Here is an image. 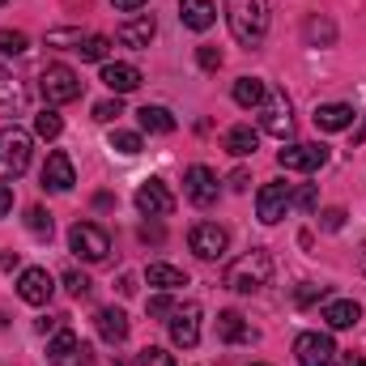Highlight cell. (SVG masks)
I'll use <instances>...</instances> for the list:
<instances>
[{
	"mask_svg": "<svg viewBox=\"0 0 366 366\" xmlns=\"http://www.w3.org/2000/svg\"><path fill=\"white\" fill-rule=\"evenodd\" d=\"M226 21H230V34L247 47H256L264 34H269V0H226Z\"/></svg>",
	"mask_w": 366,
	"mask_h": 366,
	"instance_id": "1",
	"label": "cell"
},
{
	"mask_svg": "<svg viewBox=\"0 0 366 366\" xmlns=\"http://www.w3.org/2000/svg\"><path fill=\"white\" fill-rule=\"evenodd\" d=\"M269 277H273V256L256 247V252L239 256V260L226 269V285H230L234 294H256V290L269 285Z\"/></svg>",
	"mask_w": 366,
	"mask_h": 366,
	"instance_id": "2",
	"label": "cell"
},
{
	"mask_svg": "<svg viewBox=\"0 0 366 366\" xmlns=\"http://www.w3.org/2000/svg\"><path fill=\"white\" fill-rule=\"evenodd\" d=\"M81 77L69 69V64H47L43 73H39V90L47 98V107H64V102H77L81 98Z\"/></svg>",
	"mask_w": 366,
	"mask_h": 366,
	"instance_id": "3",
	"label": "cell"
},
{
	"mask_svg": "<svg viewBox=\"0 0 366 366\" xmlns=\"http://www.w3.org/2000/svg\"><path fill=\"white\" fill-rule=\"evenodd\" d=\"M30 167V132L9 124L0 128V179H17Z\"/></svg>",
	"mask_w": 366,
	"mask_h": 366,
	"instance_id": "4",
	"label": "cell"
},
{
	"mask_svg": "<svg viewBox=\"0 0 366 366\" xmlns=\"http://www.w3.org/2000/svg\"><path fill=\"white\" fill-rule=\"evenodd\" d=\"M69 247H73V256H81L86 264H98V260H107V252H111V234H107L102 226H94V222H77V226L69 230Z\"/></svg>",
	"mask_w": 366,
	"mask_h": 366,
	"instance_id": "5",
	"label": "cell"
},
{
	"mask_svg": "<svg viewBox=\"0 0 366 366\" xmlns=\"http://www.w3.org/2000/svg\"><path fill=\"white\" fill-rule=\"evenodd\" d=\"M187 247H192L200 260H222L226 247H230V234H226V226H217V222H196V226L187 230Z\"/></svg>",
	"mask_w": 366,
	"mask_h": 366,
	"instance_id": "6",
	"label": "cell"
},
{
	"mask_svg": "<svg viewBox=\"0 0 366 366\" xmlns=\"http://www.w3.org/2000/svg\"><path fill=\"white\" fill-rule=\"evenodd\" d=\"M260 132H269L277 141H285L294 132V115H290V98L285 94H269L260 102Z\"/></svg>",
	"mask_w": 366,
	"mask_h": 366,
	"instance_id": "7",
	"label": "cell"
},
{
	"mask_svg": "<svg viewBox=\"0 0 366 366\" xmlns=\"http://www.w3.org/2000/svg\"><path fill=\"white\" fill-rule=\"evenodd\" d=\"M294 358H298V366H328L337 358V345L328 332H302L294 341Z\"/></svg>",
	"mask_w": 366,
	"mask_h": 366,
	"instance_id": "8",
	"label": "cell"
},
{
	"mask_svg": "<svg viewBox=\"0 0 366 366\" xmlns=\"http://www.w3.org/2000/svg\"><path fill=\"white\" fill-rule=\"evenodd\" d=\"M183 192H187V200L196 204V209H209V204H217V175L209 171V167H187V175H183Z\"/></svg>",
	"mask_w": 366,
	"mask_h": 366,
	"instance_id": "9",
	"label": "cell"
},
{
	"mask_svg": "<svg viewBox=\"0 0 366 366\" xmlns=\"http://www.w3.org/2000/svg\"><path fill=\"white\" fill-rule=\"evenodd\" d=\"M51 294H56V281H51L47 269H21V277H17V298H21V302H30V307H47Z\"/></svg>",
	"mask_w": 366,
	"mask_h": 366,
	"instance_id": "10",
	"label": "cell"
},
{
	"mask_svg": "<svg viewBox=\"0 0 366 366\" xmlns=\"http://www.w3.org/2000/svg\"><path fill=\"white\" fill-rule=\"evenodd\" d=\"M256 213H260L264 226H277L290 213V183H264L256 192Z\"/></svg>",
	"mask_w": 366,
	"mask_h": 366,
	"instance_id": "11",
	"label": "cell"
},
{
	"mask_svg": "<svg viewBox=\"0 0 366 366\" xmlns=\"http://www.w3.org/2000/svg\"><path fill=\"white\" fill-rule=\"evenodd\" d=\"M324 162H328L324 145H285V149H277V167L281 171H320Z\"/></svg>",
	"mask_w": 366,
	"mask_h": 366,
	"instance_id": "12",
	"label": "cell"
},
{
	"mask_svg": "<svg viewBox=\"0 0 366 366\" xmlns=\"http://www.w3.org/2000/svg\"><path fill=\"white\" fill-rule=\"evenodd\" d=\"M137 209H141L145 217H167V213L175 209V196H171V187L162 179H145L137 187Z\"/></svg>",
	"mask_w": 366,
	"mask_h": 366,
	"instance_id": "13",
	"label": "cell"
},
{
	"mask_svg": "<svg viewBox=\"0 0 366 366\" xmlns=\"http://www.w3.org/2000/svg\"><path fill=\"white\" fill-rule=\"evenodd\" d=\"M167 324H171V341H175L179 350H196V341H200V307H196V302L175 307V315H171Z\"/></svg>",
	"mask_w": 366,
	"mask_h": 366,
	"instance_id": "14",
	"label": "cell"
},
{
	"mask_svg": "<svg viewBox=\"0 0 366 366\" xmlns=\"http://www.w3.org/2000/svg\"><path fill=\"white\" fill-rule=\"evenodd\" d=\"M217 337L226 345H256L260 341V332L252 328V320H243L239 311H222L217 315Z\"/></svg>",
	"mask_w": 366,
	"mask_h": 366,
	"instance_id": "15",
	"label": "cell"
},
{
	"mask_svg": "<svg viewBox=\"0 0 366 366\" xmlns=\"http://www.w3.org/2000/svg\"><path fill=\"white\" fill-rule=\"evenodd\" d=\"M77 183V171H73V158L69 154H47V162H43V187L47 192H69Z\"/></svg>",
	"mask_w": 366,
	"mask_h": 366,
	"instance_id": "16",
	"label": "cell"
},
{
	"mask_svg": "<svg viewBox=\"0 0 366 366\" xmlns=\"http://www.w3.org/2000/svg\"><path fill=\"white\" fill-rule=\"evenodd\" d=\"M102 86L115 94V98H119V94H132L141 86V69H137V64H115V60H107V64H102Z\"/></svg>",
	"mask_w": 366,
	"mask_h": 366,
	"instance_id": "17",
	"label": "cell"
},
{
	"mask_svg": "<svg viewBox=\"0 0 366 366\" xmlns=\"http://www.w3.org/2000/svg\"><path fill=\"white\" fill-rule=\"evenodd\" d=\"M154 34H158V21H154L149 13L128 17V21L119 26V43H124V47H137V51H141V47H149V43H154Z\"/></svg>",
	"mask_w": 366,
	"mask_h": 366,
	"instance_id": "18",
	"label": "cell"
},
{
	"mask_svg": "<svg viewBox=\"0 0 366 366\" xmlns=\"http://www.w3.org/2000/svg\"><path fill=\"white\" fill-rule=\"evenodd\" d=\"M94 328H98V337H102L107 345H119V341L128 337V315H124L119 307H102V311L94 315Z\"/></svg>",
	"mask_w": 366,
	"mask_h": 366,
	"instance_id": "19",
	"label": "cell"
},
{
	"mask_svg": "<svg viewBox=\"0 0 366 366\" xmlns=\"http://www.w3.org/2000/svg\"><path fill=\"white\" fill-rule=\"evenodd\" d=\"M179 21L187 30H209L217 21V4L213 0H179Z\"/></svg>",
	"mask_w": 366,
	"mask_h": 366,
	"instance_id": "20",
	"label": "cell"
},
{
	"mask_svg": "<svg viewBox=\"0 0 366 366\" xmlns=\"http://www.w3.org/2000/svg\"><path fill=\"white\" fill-rule=\"evenodd\" d=\"M350 124H354V107L350 102H324V107H315V128L320 132H341Z\"/></svg>",
	"mask_w": 366,
	"mask_h": 366,
	"instance_id": "21",
	"label": "cell"
},
{
	"mask_svg": "<svg viewBox=\"0 0 366 366\" xmlns=\"http://www.w3.org/2000/svg\"><path fill=\"white\" fill-rule=\"evenodd\" d=\"M226 154H234V158H247V154H256L260 149V132L252 128V124H234L230 132H226Z\"/></svg>",
	"mask_w": 366,
	"mask_h": 366,
	"instance_id": "22",
	"label": "cell"
},
{
	"mask_svg": "<svg viewBox=\"0 0 366 366\" xmlns=\"http://www.w3.org/2000/svg\"><path fill=\"white\" fill-rule=\"evenodd\" d=\"M26 111V86L0 69V115H21Z\"/></svg>",
	"mask_w": 366,
	"mask_h": 366,
	"instance_id": "23",
	"label": "cell"
},
{
	"mask_svg": "<svg viewBox=\"0 0 366 366\" xmlns=\"http://www.w3.org/2000/svg\"><path fill=\"white\" fill-rule=\"evenodd\" d=\"M324 320H328V328H354V324L362 320V307H358L354 298H332V302L324 307Z\"/></svg>",
	"mask_w": 366,
	"mask_h": 366,
	"instance_id": "24",
	"label": "cell"
},
{
	"mask_svg": "<svg viewBox=\"0 0 366 366\" xmlns=\"http://www.w3.org/2000/svg\"><path fill=\"white\" fill-rule=\"evenodd\" d=\"M77 350H81V337L73 332V328H60V332H51V341H47V362H69V358H77Z\"/></svg>",
	"mask_w": 366,
	"mask_h": 366,
	"instance_id": "25",
	"label": "cell"
},
{
	"mask_svg": "<svg viewBox=\"0 0 366 366\" xmlns=\"http://www.w3.org/2000/svg\"><path fill=\"white\" fill-rule=\"evenodd\" d=\"M230 98H234L243 111H252V107L260 111V102L269 98V86H264L260 77H239V81H234V90H230Z\"/></svg>",
	"mask_w": 366,
	"mask_h": 366,
	"instance_id": "26",
	"label": "cell"
},
{
	"mask_svg": "<svg viewBox=\"0 0 366 366\" xmlns=\"http://www.w3.org/2000/svg\"><path fill=\"white\" fill-rule=\"evenodd\" d=\"M137 119H141V128L154 132V137H171V132H175V115H171L167 107H141Z\"/></svg>",
	"mask_w": 366,
	"mask_h": 366,
	"instance_id": "27",
	"label": "cell"
},
{
	"mask_svg": "<svg viewBox=\"0 0 366 366\" xmlns=\"http://www.w3.org/2000/svg\"><path fill=\"white\" fill-rule=\"evenodd\" d=\"M302 34H307L311 47H332V43H337V26H332L328 17H320V13H311V17L302 21Z\"/></svg>",
	"mask_w": 366,
	"mask_h": 366,
	"instance_id": "28",
	"label": "cell"
},
{
	"mask_svg": "<svg viewBox=\"0 0 366 366\" xmlns=\"http://www.w3.org/2000/svg\"><path fill=\"white\" fill-rule=\"evenodd\" d=\"M145 281H149V285H158V290H167V294H175V290H183V285H187V273H183V269H175V264H149Z\"/></svg>",
	"mask_w": 366,
	"mask_h": 366,
	"instance_id": "29",
	"label": "cell"
},
{
	"mask_svg": "<svg viewBox=\"0 0 366 366\" xmlns=\"http://www.w3.org/2000/svg\"><path fill=\"white\" fill-rule=\"evenodd\" d=\"M64 132V119L51 111V107H43L39 115H34V137H43V141H56Z\"/></svg>",
	"mask_w": 366,
	"mask_h": 366,
	"instance_id": "30",
	"label": "cell"
},
{
	"mask_svg": "<svg viewBox=\"0 0 366 366\" xmlns=\"http://www.w3.org/2000/svg\"><path fill=\"white\" fill-rule=\"evenodd\" d=\"M77 51H81V60H94V64H107V56H111V39H107V34H86Z\"/></svg>",
	"mask_w": 366,
	"mask_h": 366,
	"instance_id": "31",
	"label": "cell"
},
{
	"mask_svg": "<svg viewBox=\"0 0 366 366\" xmlns=\"http://www.w3.org/2000/svg\"><path fill=\"white\" fill-rule=\"evenodd\" d=\"M111 149L124 154V158L141 154V132H124V128H115V132H111Z\"/></svg>",
	"mask_w": 366,
	"mask_h": 366,
	"instance_id": "32",
	"label": "cell"
},
{
	"mask_svg": "<svg viewBox=\"0 0 366 366\" xmlns=\"http://www.w3.org/2000/svg\"><path fill=\"white\" fill-rule=\"evenodd\" d=\"M26 230H30V234H51V213L39 209V204H30V209H26Z\"/></svg>",
	"mask_w": 366,
	"mask_h": 366,
	"instance_id": "33",
	"label": "cell"
},
{
	"mask_svg": "<svg viewBox=\"0 0 366 366\" xmlns=\"http://www.w3.org/2000/svg\"><path fill=\"white\" fill-rule=\"evenodd\" d=\"M30 47V39L21 30H0V56H21Z\"/></svg>",
	"mask_w": 366,
	"mask_h": 366,
	"instance_id": "34",
	"label": "cell"
},
{
	"mask_svg": "<svg viewBox=\"0 0 366 366\" xmlns=\"http://www.w3.org/2000/svg\"><path fill=\"white\" fill-rule=\"evenodd\" d=\"M64 290H69L73 298H90V294H94V281L86 273H77V269H73V273H64Z\"/></svg>",
	"mask_w": 366,
	"mask_h": 366,
	"instance_id": "35",
	"label": "cell"
},
{
	"mask_svg": "<svg viewBox=\"0 0 366 366\" xmlns=\"http://www.w3.org/2000/svg\"><path fill=\"white\" fill-rule=\"evenodd\" d=\"M302 209V213H315V204H320V196H315V187L307 183V187H298V192H290V209Z\"/></svg>",
	"mask_w": 366,
	"mask_h": 366,
	"instance_id": "36",
	"label": "cell"
},
{
	"mask_svg": "<svg viewBox=\"0 0 366 366\" xmlns=\"http://www.w3.org/2000/svg\"><path fill=\"white\" fill-rule=\"evenodd\" d=\"M137 366H175V358H171V354H167L162 345H149V350H141Z\"/></svg>",
	"mask_w": 366,
	"mask_h": 366,
	"instance_id": "37",
	"label": "cell"
},
{
	"mask_svg": "<svg viewBox=\"0 0 366 366\" xmlns=\"http://www.w3.org/2000/svg\"><path fill=\"white\" fill-rule=\"evenodd\" d=\"M119 115H124V102H119V98H107V102L94 107V119H98V124H111V119H119Z\"/></svg>",
	"mask_w": 366,
	"mask_h": 366,
	"instance_id": "38",
	"label": "cell"
},
{
	"mask_svg": "<svg viewBox=\"0 0 366 366\" xmlns=\"http://www.w3.org/2000/svg\"><path fill=\"white\" fill-rule=\"evenodd\" d=\"M149 315H154V320H167V315H175V298H171L167 290H162V294H154V298H149Z\"/></svg>",
	"mask_w": 366,
	"mask_h": 366,
	"instance_id": "39",
	"label": "cell"
},
{
	"mask_svg": "<svg viewBox=\"0 0 366 366\" xmlns=\"http://www.w3.org/2000/svg\"><path fill=\"white\" fill-rule=\"evenodd\" d=\"M196 64H200L204 73H217V69H222V51H217V47H196Z\"/></svg>",
	"mask_w": 366,
	"mask_h": 366,
	"instance_id": "40",
	"label": "cell"
},
{
	"mask_svg": "<svg viewBox=\"0 0 366 366\" xmlns=\"http://www.w3.org/2000/svg\"><path fill=\"white\" fill-rule=\"evenodd\" d=\"M320 298H324V285H311V281H302V285H298V294H294V302H298V307H311V302H320Z\"/></svg>",
	"mask_w": 366,
	"mask_h": 366,
	"instance_id": "41",
	"label": "cell"
},
{
	"mask_svg": "<svg viewBox=\"0 0 366 366\" xmlns=\"http://www.w3.org/2000/svg\"><path fill=\"white\" fill-rule=\"evenodd\" d=\"M47 43H51V47H69V43H73V47H81V30H51V34H47Z\"/></svg>",
	"mask_w": 366,
	"mask_h": 366,
	"instance_id": "42",
	"label": "cell"
},
{
	"mask_svg": "<svg viewBox=\"0 0 366 366\" xmlns=\"http://www.w3.org/2000/svg\"><path fill=\"white\" fill-rule=\"evenodd\" d=\"M320 226H324V230H341V226H345V209H324V213H320Z\"/></svg>",
	"mask_w": 366,
	"mask_h": 366,
	"instance_id": "43",
	"label": "cell"
},
{
	"mask_svg": "<svg viewBox=\"0 0 366 366\" xmlns=\"http://www.w3.org/2000/svg\"><path fill=\"white\" fill-rule=\"evenodd\" d=\"M34 328H39L43 337H47V332H60V328H64V315H43V320H39Z\"/></svg>",
	"mask_w": 366,
	"mask_h": 366,
	"instance_id": "44",
	"label": "cell"
},
{
	"mask_svg": "<svg viewBox=\"0 0 366 366\" xmlns=\"http://www.w3.org/2000/svg\"><path fill=\"white\" fill-rule=\"evenodd\" d=\"M328 366H366V358L362 354H341V350H337V358H332Z\"/></svg>",
	"mask_w": 366,
	"mask_h": 366,
	"instance_id": "45",
	"label": "cell"
},
{
	"mask_svg": "<svg viewBox=\"0 0 366 366\" xmlns=\"http://www.w3.org/2000/svg\"><path fill=\"white\" fill-rule=\"evenodd\" d=\"M9 213H13V187L0 183V217H9Z\"/></svg>",
	"mask_w": 366,
	"mask_h": 366,
	"instance_id": "46",
	"label": "cell"
},
{
	"mask_svg": "<svg viewBox=\"0 0 366 366\" xmlns=\"http://www.w3.org/2000/svg\"><path fill=\"white\" fill-rule=\"evenodd\" d=\"M111 4H115L119 13H137V9H141V4H149V0H111Z\"/></svg>",
	"mask_w": 366,
	"mask_h": 366,
	"instance_id": "47",
	"label": "cell"
},
{
	"mask_svg": "<svg viewBox=\"0 0 366 366\" xmlns=\"http://www.w3.org/2000/svg\"><path fill=\"white\" fill-rule=\"evenodd\" d=\"M230 187L243 192V187H247V171H234V175H230Z\"/></svg>",
	"mask_w": 366,
	"mask_h": 366,
	"instance_id": "48",
	"label": "cell"
},
{
	"mask_svg": "<svg viewBox=\"0 0 366 366\" xmlns=\"http://www.w3.org/2000/svg\"><path fill=\"white\" fill-rule=\"evenodd\" d=\"M0 269H17V252H0Z\"/></svg>",
	"mask_w": 366,
	"mask_h": 366,
	"instance_id": "49",
	"label": "cell"
},
{
	"mask_svg": "<svg viewBox=\"0 0 366 366\" xmlns=\"http://www.w3.org/2000/svg\"><path fill=\"white\" fill-rule=\"evenodd\" d=\"M141 239H154V243H162V230H158V226H145V230H141Z\"/></svg>",
	"mask_w": 366,
	"mask_h": 366,
	"instance_id": "50",
	"label": "cell"
},
{
	"mask_svg": "<svg viewBox=\"0 0 366 366\" xmlns=\"http://www.w3.org/2000/svg\"><path fill=\"white\" fill-rule=\"evenodd\" d=\"M366 137V115H362V124H358V132H354V141H362Z\"/></svg>",
	"mask_w": 366,
	"mask_h": 366,
	"instance_id": "51",
	"label": "cell"
},
{
	"mask_svg": "<svg viewBox=\"0 0 366 366\" xmlns=\"http://www.w3.org/2000/svg\"><path fill=\"white\" fill-rule=\"evenodd\" d=\"M358 264H362V273H366V247H362V260H358Z\"/></svg>",
	"mask_w": 366,
	"mask_h": 366,
	"instance_id": "52",
	"label": "cell"
},
{
	"mask_svg": "<svg viewBox=\"0 0 366 366\" xmlns=\"http://www.w3.org/2000/svg\"><path fill=\"white\" fill-rule=\"evenodd\" d=\"M0 4H9V0H0Z\"/></svg>",
	"mask_w": 366,
	"mask_h": 366,
	"instance_id": "53",
	"label": "cell"
}]
</instances>
